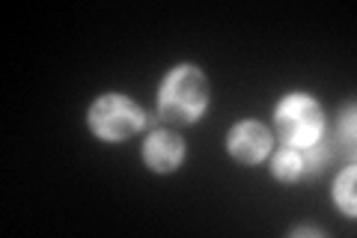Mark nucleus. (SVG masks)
<instances>
[{
	"label": "nucleus",
	"mask_w": 357,
	"mask_h": 238,
	"mask_svg": "<svg viewBox=\"0 0 357 238\" xmlns=\"http://www.w3.org/2000/svg\"><path fill=\"white\" fill-rule=\"evenodd\" d=\"M274 126L286 146H312L319 137H325V113L312 96L292 93L277 105Z\"/></svg>",
	"instance_id": "nucleus-2"
},
{
	"label": "nucleus",
	"mask_w": 357,
	"mask_h": 238,
	"mask_svg": "<svg viewBox=\"0 0 357 238\" xmlns=\"http://www.w3.org/2000/svg\"><path fill=\"white\" fill-rule=\"evenodd\" d=\"M89 128L102 140H126L143 128V110L126 96L107 93L89 107Z\"/></svg>",
	"instance_id": "nucleus-3"
},
{
	"label": "nucleus",
	"mask_w": 357,
	"mask_h": 238,
	"mask_svg": "<svg viewBox=\"0 0 357 238\" xmlns=\"http://www.w3.org/2000/svg\"><path fill=\"white\" fill-rule=\"evenodd\" d=\"M143 158H146L149 170H155V173H170V170L182 164L185 143L173 131H155L149 134L146 146H143Z\"/></svg>",
	"instance_id": "nucleus-6"
},
{
	"label": "nucleus",
	"mask_w": 357,
	"mask_h": 238,
	"mask_svg": "<svg viewBox=\"0 0 357 238\" xmlns=\"http://www.w3.org/2000/svg\"><path fill=\"white\" fill-rule=\"evenodd\" d=\"M337 143L349 146V152L354 149V105H349L340 113V126H337Z\"/></svg>",
	"instance_id": "nucleus-8"
},
{
	"label": "nucleus",
	"mask_w": 357,
	"mask_h": 238,
	"mask_svg": "<svg viewBox=\"0 0 357 238\" xmlns=\"http://www.w3.org/2000/svg\"><path fill=\"white\" fill-rule=\"evenodd\" d=\"M227 146H229V152L236 161L256 164L268 155V149H271V134H268L265 126H259V122L248 119V122H238V126L229 131Z\"/></svg>",
	"instance_id": "nucleus-5"
},
{
	"label": "nucleus",
	"mask_w": 357,
	"mask_h": 238,
	"mask_svg": "<svg viewBox=\"0 0 357 238\" xmlns=\"http://www.w3.org/2000/svg\"><path fill=\"white\" fill-rule=\"evenodd\" d=\"M354 167L349 170H342L340 179H337V185H333V197H337V206L349 214V218H354V209H357V202H354Z\"/></svg>",
	"instance_id": "nucleus-7"
},
{
	"label": "nucleus",
	"mask_w": 357,
	"mask_h": 238,
	"mask_svg": "<svg viewBox=\"0 0 357 238\" xmlns=\"http://www.w3.org/2000/svg\"><path fill=\"white\" fill-rule=\"evenodd\" d=\"M208 105V84L197 66H176L164 77L158 93V113L167 122H194Z\"/></svg>",
	"instance_id": "nucleus-1"
},
{
	"label": "nucleus",
	"mask_w": 357,
	"mask_h": 238,
	"mask_svg": "<svg viewBox=\"0 0 357 238\" xmlns=\"http://www.w3.org/2000/svg\"><path fill=\"white\" fill-rule=\"evenodd\" d=\"M331 158H333V143H328L325 137H319L312 146H283L274 155L271 173L280 182H298V179L321 173L331 164Z\"/></svg>",
	"instance_id": "nucleus-4"
}]
</instances>
